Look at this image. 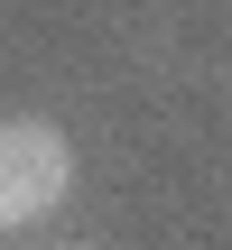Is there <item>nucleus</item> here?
Segmentation results:
<instances>
[{
	"label": "nucleus",
	"mask_w": 232,
	"mask_h": 250,
	"mask_svg": "<svg viewBox=\"0 0 232 250\" xmlns=\"http://www.w3.org/2000/svg\"><path fill=\"white\" fill-rule=\"evenodd\" d=\"M74 195V148L56 121H0V232L46 223Z\"/></svg>",
	"instance_id": "f257e3e1"
}]
</instances>
